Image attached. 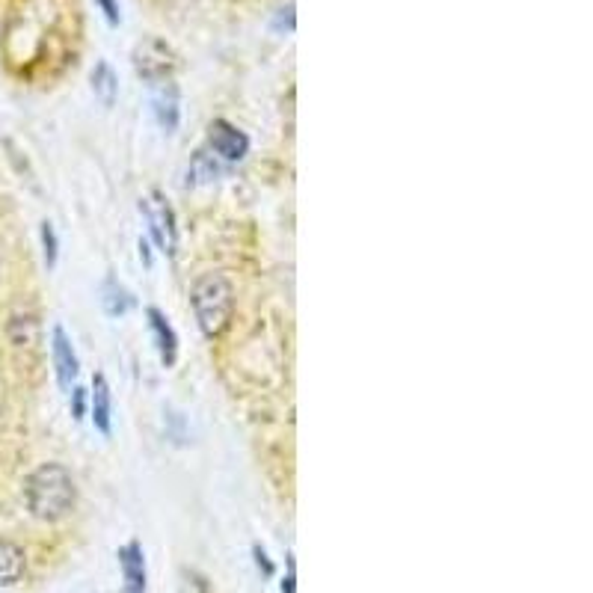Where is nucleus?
<instances>
[{"label":"nucleus","mask_w":593,"mask_h":593,"mask_svg":"<svg viewBox=\"0 0 593 593\" xmlns=\"http://www.w3.org/2000/svg\"><path fill=\"white\" fill-rule=\"evenodd\" d=\"M27 510L42 522H60L78 505V487L66 466L42 463L24 484Z\"/></svg>","instance_id":"1"},{"label":"nucleus","mask_w":593,"mask_h":593,"mask_svg":"<svg viewBox=\"0 0 593 593\" xmlns=\"http://www.w3.org/2000/svg\"><path fill=\"white\" fill-rule=\"evenodd\" d=\"M190 306L202 336L217 339L229 330L235 312V288L223 273H205L193 282Z\"/></svg>","instance_id":"2"},{"label":"nucleus","mask_w":593,"mask_h":593,"mask_svg":"<svg viewBox=\"0 0 593 593\" xmlns=\"http://www.w3.org/2000/svg\"><path fill=\"white\" fill-rule=\"evenodd\" d=\"M140 214H143V220L149 226V235H152L155 247L164 255H175L178 229H175V214H172V208L167 205L164 193L152 190L149 196H143L140 199Z\"/></svg>","instance_id":"3"},{"label":"nucleus","mask_w":593,"mask_h":593,"mask_svg":"<svg viewBox=\"0 0 593 593\" xmlns=\"http://www.w3.org/2000/svg\"><path fill=\"white\" fill-rule=\"evenodd\" d=\"M178 60H175V51L164 39H143L137 48H134V69L143 81L149 84H164L170 81L172 72H175Z\"/></svg>","instance_id":"4"},{"label":"nucleus","mask_w":593,"mask_h":593,"mask_svg":"<svg viewBox=\"0 0 593 593\" xmlns=\"http://www.w3.org/2000/svg\"><path fill=\"white\" fill-rule=\"evenodd\" d=\"M208 146H211V152L220 155L223 161L238 164V161H244L247 152H250V137H247L241 128H235L232 122L214 119L211 128H208Z\"/></svg>","instance_id":"5"},{"label":"nucleus","mask_w":593,"mask_h":593,"mask_svg":"<svg viewBox=\"0 0 593 593\" xmlns=\"http://www.w3.org/2000/svg\"><path fill=\"white\" fill-rule=\"evenodd\" d=\"M51 353H54V371H57L60 389H63V392H72V389H75V380H78V374H81V362H78L75 344L66 336L63 327H54Z\"/></svg>","instance_id":"6"},{"label":"nucleus","mask_w":593,"mask_h":593,"mask_svg":"<svg viewBox=\"0 0 593 593\" xmlns=\"http://www.w3.org/2000/svg\"><path fill=\"white\" fill-rule=\"evenodd\" d=\"M158 89L152 92V113H155V122L161 125V131L175 134L178 122H181V95H178V86L172 81L164 84H155Z\"/></svg>","instance_id":"7"},{"label":"nucleus","mask_w":593,"mask_h":593,"mask_svg":"<svg viewBox=\"0 0 593 593\" xmlns=\"http://www.w3.org/2000/svg\"><path fill=\"white\" fill-rule=\"evenodd\" d=\"M89 416L92 424L101 436L113 433V395H110V383L104 374L92 377V395H89Z\"/></svg>","instance_id":"8"},{"label":"nucleus","mask_w":593,"mask_h":593,"mask_svg":"<svg viewBox=\"0 0 593 593\" xmlns=\"http://www.w3.org/2000/svg\"><path fill=\"white\" fill-rule=\"evenodd\" d=\"M146 318H149V330H152V339H155V347H158V356H161L164 368H172L175 359H178V336H175L172 324L167 321V315L161 309H155V306L146 312Z\"/></svg>","instance_id":"9"},{"label":"nucleus","mask_w":593,"mask_h":593,"mask_svg":"<svg viewBox=\"0 0 593 593\" xmlns=\"http://www.w3.org/2000/svg\"><path fill=\"white\" fill-rule=\"evenodd\" d=\"M101 306H104V312L110 318H122V315H128L137 306V300H134V294L116 276H107L101 282Z\"/></svg>","instance_id":"10"},{"label":"nucleus","mask_w":593,"mask_h":593,"mask_svg":"<svg viewBox=\"0 0 593 593\" xmlns=\"http://www.w3.org/2000/svg\"><path fill=\"white\" fill-rule=\"evenodd\" d=\"M119 564L128 582V593H143L146 591V561H143V549L140 543H128L119 552Z\"/></svg>","instance_id":"11"},{"label":"nucleus","mask_w":593,"mask_h":593,"mask_svg":"<svg viewBox=\"0 0 593 593\" xmlns=\"http://www.w3.org/2000/svg\"><path fill=\"white\" fill-rule=\"evenodd\" d=\"M24 570H27L24 549L9 543V540H0V588H9V585L21 582Z\"/></svg>","instance_id":"12"},{"label":"nucleus","mask_w":593,"mask_h":593,"mask_svg":"<svg viewBox=\"0 0 593 593\" xmlns=\"http://www.w3.org/2000/svg\"><path fill=\"white\" fill-rule=\"evenodd\" d=\"M92 92H95V98H98L104 107H113V104H116L119 78H116V72H113L104 60L95 63V69H92Z\"/></svg>","instance_id":"13"},{"label":"nucleus","mask_w":593,"mask_h":593,"mask_svg":"<svg viewBox=\"0 0 593 593\" xmlns=\"http://www.w3.org/2000/svg\"><path fill=\"white\" fill-rule=\"evenodd\" d=\"M9 339L15 347H33L39 341V321L33 315H15L9 324Z\"/></svg>","instance_id":"14"},{"label":"nucleus","mask_w":593,"mask_h":593,"mask_svg":"<svg viewBox=\"0 0 593 593\" xmlns=\"http://www.w3.org/2000/svg\"><path fill=\"white\" fill-rule=\"evenodd\" d=\"M220 175V167L214 161V155L208 152H196L193 161H190V170H187V184H208Z\"/></svg>","instance_id":"15"},{"label":"nucleus","mask_w":593,"mask_h":593,"mask_svg":"<svg viewBox=\"0 0 593 593\" xmlns=\"http://www.w3.org/2000/svg\"><path fill=\"white\" fill-rule=\"evenodd\" d=\"M39 235H42V253H45V267L51 270L54 264H57V255H60V244H57V232H54V223H42V229H39Z\"/></svg>","instance_id":"16"},{"label":"nucleus","mask_w":593,"mask_h":593,"mask_svg":"<svg viewBox=\"0 0 593 593\" xmlns=\"http://www.w3.org/2000/svg\"><path fill=\"white\" fill-rule=\"evenodd\" d=\"M69 395H72V401H69L72 419H75V422H84V416H86V389L75 386V389H72Z\"/></svg>","instance_id":"17"},{"label":"nucleus","mask_w":593,"mask_h":593,"mask_svg":"<svg viewBox=\"0 0 593 593\" xmlns=\"http://www.w3.org/2000/svg\"><path fill=\"white\" fill-rule=\"evenodd\" d=\"M178 593H211V591H208V585H205L199 576H193V573H184Z\"/></svg>","instance_id":"18"},{"label":"nucleus","mask_w":593,"mask_h":593,"mask_svg":"<svg viewBox=\"0 0 593 593\" xmlns=\"http://www.w3.org/2000/svg\"><path fill=\"white\" fill-rule=\"evenodd\" d=\"M98 3V9L104 12V18H107V24H119L122 21V15H119V3L116 0H95Z\"/></svg>","instance_id":"19"},{"label":"nucleus","mask_w":593,"mask_h":593,"mask_svg":"<svg viewBox=\"0 0 593 593\" xmlns=\"http://www.w3.org/2000/svg\"><path fill=\"white\" fill-rule=\"evenodd\" d=\"M253 552H255V564H258V567H264V576H270V573H273V564L267 561L264 549H258V546H255Z\"/></svg>","instance_id":"20"},{"label":"nucleus","mask_w":593,"mask_h":593,"mask_svg":"<svg viewBox=\"0 0 593 593\" xmlns=\"http://www.w3.org/2000/svg\"><path fill=\"white\" fill-rule=\"evenodd\" d=\"M140 258H143L146 267H152V253H149V244H146L143 238H140Z\"/></svg>","instance_id":"21"},{"label":"nucleus","mask_w":593,"mask_h":593,"mask_svg":"<svg viewBox=\"0 0 593 593\" xmlns=\"http://www.w3.org/2000/svg\"><path fill=\"white\" fill-rule=\"evenodd\" d=\"M282 593H294V564H291V573H288V579L282 582Z\"/></svg>","instance_id":"22"}]
</instances>
